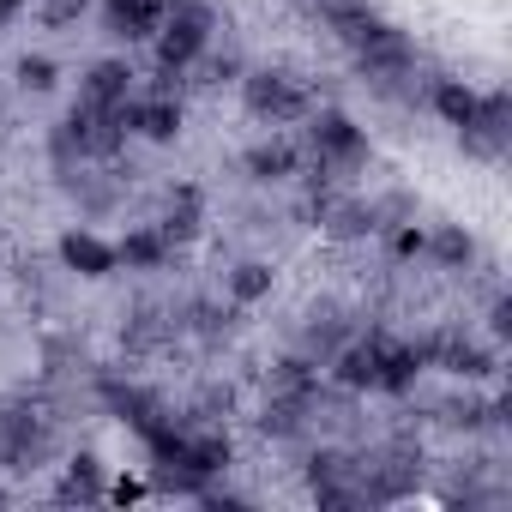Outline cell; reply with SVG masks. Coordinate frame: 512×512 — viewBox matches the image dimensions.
<instances>
[{
    "label": "cell",
    "mask_w": 512,
    "mask_h": 512,
    "mask_svg": "<svg viewBox=\"0 0 512 512\" xmlns=\"http://www.w3.org/2000/svg\"><path fill=\"white\" fill-rule=\"evenodd\" d=\"M115 253H121L127 266H157L163 253H169V235H163V229H139V235H127Z\"/></svg>",
    "instance_id": "9a60e30c"
},
{
    "label": "cell",
    "mask_w": 512,
    "mask_h": 512,
    "mask_svg": "<svg viewBox=\"0 0 512 512\" xmlns=\"http://www.w3.org/2000/svg\"><path fill=\"white\" fill-rule=\"evenodd\" d=\"M43 446H49V428H43L31 410H19V404L0 398V464H25V458H37Z\"/></svg>",
    "instance_id": "7a4b0ae2"
},
{
    "label": "cell",
    "mask_w": 512,
    "mask_h": 512,
    "mask_svg": "<svg viewBox=\"0 0 512 512\" xmlns=\"http://www.w3.org/2000/svg\"><path fill=\"white\" fill-rule=\"evenodd\" d=\"M127 67L121 61H97L91 67V79H85V103H97V109H121L127 103Z\"/></svg>",
    "instance_id": "8fae6325"
},
{
    "label": "cell",
    "mask_w": 512,
    "mask_h": 512,
    "mask_svg": "<svg viewBox=\"0 0 512 512\" xmlns=\"http://www.w3.org/2000/svg\"><path fill=\"white\" fill-rule=\"evenodd\" d=\"M368 356H374V386L380 392H404L410 380H416V368H422V356L410 350V344H398V338H368Z\"/></svg>",
    "instance_id": "277c9868"
},
{
    "label": "cell",
    "mask_w": 512,
    "mask_h": 512,
    "mask_svg": "<svg viewBox=\"0 0 512 512\" xmlns=\"http://www.w3.org/2000/svg\"><path fill=\"white\" fill-rule=\"evenodd\" d=\"M338 380H344V386H374V356H368V344H356V350L338 362Z\"/></svg>",
    "instance_id": "d6986e66"
},
{
    "label": "cell",
    "mask_w": 512,
    "mask_h": 512,
    "mask_svg": "<svg viewBox=\"0 0 512 512\" xmlns=\"http://www.w3.org/2000/svg\"><path fill=\"white\" fill-rule=\"evenodd\" d=\"M434 109H440L452 127H470V121L482 115V97H476V91H464V85H440V91H434Z\"/></svg>",
    "instance_id": "5bb4252c"
},
{
    "label": "cell",
    "mask_w": 512,
    "mask_h": 512,
    "mask_svg": "<svg viewBox=\"0 0 512 512\" xmlns=\"http://www.w3.org/2000/svg\"><path fill=\"white\" fill-rule=\"evenodd\" d=\"M314 151H320V163H362L368 157V139L344 115H320L314 121Z\"/></svg>",
    "instance_id": "52a82bcc"
},
{
    "label": "cell",
    "mask_w": 512,
    "mask_h": 512,
    "mask_svg": "<svg viewBox=\"0 0 512 512\" xmlns=\"http://www.w3.org/2000/svg\"><path fill=\"white\" fill-rule=\"evenodd\" d=\"M19 13H25V0H0V25H13Z\"/></svg>",
    "instance_id": "603a6c76"
},
{
    "label": "cell",
    "mask_w": 512,
    "mask_h": 512,
    "mask_svg": "<svg viewBox=\"0 0 512 512\" xmlns=\"http://www.w3.org/2000/svg\"><path fill=\"white\" fill-rule=\"evenodd\" d=\"M103 25L109 37H151L163 25V0H103Z\"/></svg>",
    "instance_id": "ba28073f"
},
{
    "label": "cell",
    "mask_w": 512,
    "mask_h": 512,
    "mask_svg": "<svg viewBox=\"0 0 512 512\" xmlns=\"http://www.w3.org/2000/svg\"><path fill=\"white\" fill-rule=\"evenodd\" d=\"M19 79H25V91H49V85H55V61L25 55V61H19Z\"/></svg>",
    "instance_id": "ffe728a7"
},
{
    "label": "cell",
    "mask_w": 512,
    "mask_h": 512,
    "mask_svg": "<svg viewBox=\"0 0 512 512\" xmlns=\"http://www.w3.org/2000/svg\"><path fill=\"white\" fill-rule=\"evenodd\" d=\"M247 169L260 175V181H284V175H296V151H290L284 139H272V145H253V151H247Z\"/></svg>",
    "instance_id": "4fadbf2b"
},
{
    "label": "cell",
    "mask_w": 512,
    "mask_h": 512,
    "mask_svg": "<svg viewBox=\"0 0 512 512\" xmlns=\"http://www.w3.org/2000/svg\"><path fill=\"white\" fill-rule=\"evenodd\" d=\"M85 13V0H49V7H43V25H73Z\"/></svg>",
    "instance_id": "44dd1931"
},
{
    "label": "cell",
    "mask_w": 512,
    "mask_h": 512,
    "mask_svg": "<svg viewBox=\"0 0 512 512\" xmlns=\"http://www.w3.org/2000/svg\"><path fill=\"white\" fill-rule=\"evenodd\" d=\"M470 253H476V247H470L464 229H440V235H434V260H440V266H470Z\"/></svg>",
    "instance_id": "ac0fdd59"
},
{
    "label": "cell",
    "mask_w": 512,
    "mask_h": 512,
    "mask_svg": "<svg viewBox=\"0 0 512 512\" xmlns=\"http://www.w3.org/2000/svg\"><path fill=\"white\" fill-rule=\"evenodd\" d=\"M199 49H205V13H199V7H187V13H175L169 25H157V61H163V73L193 67Z\"/></svg>",
    "instance_id": "6da1fadb"
},
{
    "label": "cell",
    "mask_w": 512,
    "mask_h": 512,
    "mask_svg": "<svg viewBox=\"0 0 512 512\" xmlns=\"http://www.w3.org/2000/svg\"><path fill=\"white\" fill-rule=\"evenodd\" d=\"M121 115H127V127H139L145 139H175V133H181V109H175L169 97H151V103H121Z\"/></svg>",
    "instance_id": "30bf717a"
},
{
    "label": "cell",
    "mask_w": 512,
    "mask_h": 512,
    "mask_svg": "<svg viewBox=\"0 0 512 512\" xmlns=\"http://www.w3.org/2000/svg\"><path fill=\"white\" fill-rule=\"evenodd\" d=\"M356 55H362V67L368 73H380V79H398V73H410V43L392 31V25H374L362 43H350Z\"/></svg>",
    "instance_id": "8992f818"
},
{
    "label": "cell",
    "mask_w": 512,
    "mask_h": 512,
    "mask_svg": "<svg viewBox=\"0 0 512 512\" xmlns=\"http://www.w3.org/2000/svg\"><path fill=\"white\" fill-rule=\"evenodd\" d=\"M61 260L79 272V278H109L115 272V260L121 253L109 247V241H97V235H85V229H73L67 241H61Z\"/></svg>",
    "instance_id": "9c48e42d"
},
{
    "label": "cell",
    "mask_w": 512,
    "mask_h": 512,
    "mask_svg": "<svg viewBox=\"0 0 512 512\" xmlns=\"http://www.w3.org/2000/svg\"><path fill=\"white\" fill-rule=\"evenodd\" d=\"M247 109L253 115H272V121H290V115H302V91L284 73H253L247 79Z\"/></svg>",
    "instance_id": "5b68a950"
},
{
    "label": "cell",
    "mask_w": 512,
    "mask_h": 512,
    "mask_svg": "<svg viewBox=\"0 0 512 512\" xmlns=\"http://www.w3.org/2000/svg\"><path fill=\"white\" fill-rule=\"evenodd\" d=\"M422 247H428V241H422L416 229H404V235H398V253H422Z\"/></svg>",
    "instance_id": "7402d4cb"
},
{
    "label": "cell",
    "mask_w": 512,
    "mask_h": 512,
    "mask_svg": "<svg viewBox=\"0 0 512 512\" xmlns=\"http://www.w3.org/2000/svg\"><path fill=\"white\" fill-rule=\"evenodd\" d=\"M55 494H61V500H97V494H103V482H97V464H91V458H79V464L61 476V488H55Z\"/></svg>",
    "instance_id": "2e32d148"
},
{
    "label": "cell",
    "mask_w": 512,
    "mask_h": 512,
    "mask_svg": "<svg viewBox=\"0 0 512 512\" xmlns=\"http://www.w3.org/2000/svg\"><path fill=\"white\" fill-rule=\"evenodd\" d=\"M229 290H235V302H260L272 290V266H235Z\"/></svg>",
    "instance_id": "e0dca14e"
},
{
    "label": "cell",
    "mask_w": 512,
    "mask_h": 512,
    "mask_svg": "<svg viewBox=\"0 0 512 512\" xmlns=\"http://www.w3.org/2000/svg\"><path fill=\"white\" fill-rule=\"evenodd\" d=\"M320 7H326V19H332V31H338L344 43H362V37H368V31L380 25V19H374V13L362 7V0H320Z\"/></svg>",
    "instance_id": "7c38bea8"
},
{
    "label": "cell",
    "mask_w": 512,
    "mask_h": 512,
    "mask_svg": "<svg viewBox=\"0 0 512 512\" xmlns=\"http://www.w3.org/2000/svg\"><path fill=\"white\" fill-rule=\"evenodd\" d=\"M422 362H434V368H446V374H464V380H482L494 362H488V350L482 344H470V338H458V332H434L422 350H416Z\"/></svg>",
    "instance_id": "3957f363"
}]
</instances>
